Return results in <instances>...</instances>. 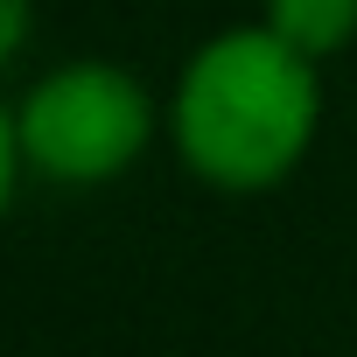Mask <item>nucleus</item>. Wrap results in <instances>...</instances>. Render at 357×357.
I'll use <instances>...</instances> for the list:
<instances>
[{
	"mask_svg": "<svg viewBox=\"0 0 357 357\" xmlns=\"http://www.w3.org/2000/svg\"><path fill=\"white\" fill-rule=\"evenodd\" d=\"M36 36V0H0V70H8Z\"/></svg>",
	"mask_w": 357,
	"mask_h": 357,
	"instance_id": "5",
	"label": "nucleus"
},
{
	"mask_svg": "<svg viewBox=\"0 0 357 357\" xmlns=\"http://www.w3.org/2000/svg\"><path fill=\"white\" fill-rule=\"evenodd\" d=\"M22 183H29V161H22V133H15V98H0V225H8Z\"/></svg>",
	"mask_w": 357,
	"mask_h": 357,
	"instance_id": "4",
	"label": "nucleus"
},
{
	"mask_svg": "<svg viewBox=\"0 0 357 357\" xmlns=\"http://www.w3.org/2000/svg\"><path fill=\"white\" fill-rule=\"evenodd\" d=\"M259 22L315 63H336L357 43V0H259Z\"/></svg>",
	"mask_w": 357,
	"mask_h": 357,
	"instance_id": "3",
	"label": "nucleus"
},
{
	"mask_svg": "<svg viewBox=\"0 0 357 357\" xmlns=\"http://www.w3.org/2000/svg\"><path fill=\"white\" fill-rule=\"evenodd\" d=\"M322 133V63L266 22L204 36L168 84V147L190 183L218 197H266L301 175Z\"/></svg>",
	"mask_w": 357,
	"mask_h": 357,
	"instance_id": "1",
	"label": "nucleus"
},
{
	"mask_svg": "<svg viewBox=\"0 0 357 357\" xmlns=\"http://www.w3.org/2000/svg\"><path fill=\"white\" fill-rule=\"evenodd\" d=\"M15 133L29 183L112 190L147 161L154 140H168V98H154L147 77L112 56H70L15 98Z\"/></svg>",
	"mask_w": 357,
	"mask_h": 357,
	"instance_id": "2",
	"label": "nucleus"
}]
</instances>
